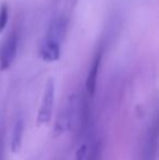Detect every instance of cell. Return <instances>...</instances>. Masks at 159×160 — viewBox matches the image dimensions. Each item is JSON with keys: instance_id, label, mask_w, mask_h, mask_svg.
Here are the masks:
<instances>
[{"instance_id": "obj_1", "label": "cell", "mask_w": 159, "mask_h": 160, "mask_svg": "<svg viewBox=\"0 0 159 160\" xmlns=\"http://www.w3.org/2000/svg\"><path fill=\"white\" fill-rule=\"evenodd\" d=\"M158 152V120L154 118L145 132L141 146L138 160H157Z\"/></svg>"}, {"instance_id": "obj_2", "label": "cell", "mask_w": 159, "mask_h": 160, "mask_svg": "<svg viewBox=\"0 0 159 160\" xmlns=\"http://www.w3.org/2000/svg\"><path fill=\"white\" fill-rule=\"evenodd\" d=\"M77 103H79V96L77 94H73V95L69 97L62 117L58 119L57 122H56L55 128H53V136H59L66 130H69L74 125Z\"/></svg>"}, {"instance_id": "obj_3", "label": "cell", "mask_w": 159, "mask_h": 160, "mask_svg": "<svg viewBox=\"0 0 159 160\" xmlns=\"http://www.w3.org/2000/svg\"><path fill=\"white\" fill-rule=\"evenodd\" d=\"M53 102H55V83L52 80L47 82L42 94V102L37 114V124L42 125L50 122L52 117Z\"/></svg>"}, {"instance_id": "obj_4", "label": "cell", "mask_w": 159, "mask_h": 160, "mask_svg": "<svg viewBox=\"0 0 159 160\" xmlns=\"http://www.w3.org/2000/svg\"><path fill=\"white\" fill-rule=\"evenodd\" d=\"M19 37L12 33L0 45V71H6L12 65L17 55Z\"/></svg>"}, {"instance_id": "obj_5", "label": "cell", "mask_w": 159, "mask_h": 160, "mask_svg": "<svg viewBox=\"0 0 159 160\" xmlns=\"http://www.w3.org/2000/svg\"><path fill=\"white\" fill-rule=\"evenodd\" d=\"M102 52H97L93 60V63L91 65V69L88 71L86 78V82H85V88H86V93L89 97H93L95 95L96 86H97V78L98 73H99L100 64H102Z\"/></svg>"}, {"instance_id": "obj_6", "label": "cell", "mask_w": 159, "mask_h": 160, "mask_svg": "<svg viewBox=\"0 0 159 160\" xmlns=\"http://www.w3.org/2000/svg\"><path fill=\"white\" fill-rule=\"evenodd\" d=\"M39 55L44 61L55 62L60 58V42L57 40L45 38L39 48Z\"/></svg>"}, {"instance_id": "obj_7", "label": "cell", "mask_w": 159, "mask_h": 160, "mask_svg": "<svg viewBox=\"0 0 159 160\" xmlns=\"http://www.w3.org/2000/svg\"><path fill=\"white\" fill-rule=\"evenodd\" d=\"M67 28H68V20L63 15L56 17L49 24L46 37L61 42L62 38L66 35Z\"/></svg>"}, {"instance_id": "obj_8", "label": "cell", "mask_w": 159, "mask_h": 160, "mask_svg": "<svg viewBox=\"0 0 159 160\" xmlns=\"http://www.w3.org/2000/svg\"><path fill=\"white\" fill-rule=\"evenodd\" d=\"M24 120L22 117H19L15 121L14 125H13L12 130V136H11V152L17 154L20 152L22 147V143H23V135H24Z\"/></svg>"}, {"instance_id": "obj_9", "label": "cell", "mask_w": 159, "mask_h": 160, "mask_svg": "<svg viewBox=\"0 0 159 160\" xmlns=\"http://www.w3.org/2000/svg\"><path fill=\"white\" fill-rule=\"evenodd\" d=\"M87 152L84 160H102V142L100 138H98L94 133L92 132L87 136Z\"/></svg>"}, {"instance_id": "obj_10", "label": "cell", "mask_w": 159, "mask_h": 160, "mask_svg": "<svg viewBox=\"0 0 159 160\" xmlns=\"http://www.w3.org/2000/svg\"><path fill=\"white\" fill-rule=\"evenodd\" d=\"M9 20V7L7 3L0 6V34L4 31Z\"/></svg>"}, {"instance_id": "obj_11", "label": "cell", "mask_w": 159, "mask_h": 160, "mask_svg": "<svg viewBox=\"0 0 159 160\" xmlns=\"http://www.w3.org/2000/svg\"><path fill=\"white\" fill-rule=\"evenodd\" d=\"M0 160H4V136L2 127H0Z\"/></svg>"}]
</instances>
